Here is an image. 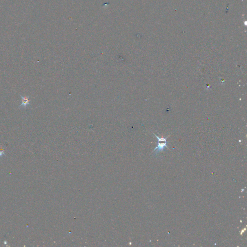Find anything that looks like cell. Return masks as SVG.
<instances>
[{
	"label": "cell",
	"instance_id": "6da1fadb",
	"mask_svg": "<svg viewBox=\"0 0 247 247\" xmlns=\"http://www.w3.org/2000/svg\"><path fill=\"white\" fill-rule=\"evenodd\" d=\"M155 135L158 139V142H157V147L154 149L153 152L155 151V154H157L160 152H162L165 149V148H168V146H167L168 142H167V139L168 137L166 138H160L157 135Z\"/></svg>",
	"mask_w": 247,
	"mask_h": 247
},
{
	"label": "cell",
	"instance_id": "7a4b0ae2",
	"mask_svg": "<svg viewBox=\"0 0 247 247\" xmlns=\"http://www.w3.org/2000/svg\"><path fill=\"white\" fill-rule=\"evenodd\" d=\"M20 97L21 98L22 103L19 106V108L20 109H25L28 106L30 105V100L29 96H22L20 95Z\"/></svg>",
	"mask_w": 247,
	"mask_h": 247
},
{
	"label": "cell",
	"instance_id": "3957f363",
	"mask_svg": "<svg viewBox=\"0 0 247 247\" xmlns=\"http://www.w3.org/2000/svg\"><path fill=\"white\" fill-rule=\"evenodd\" d=\"M245 230H246V228H244V230H242V231L241 233V235L242 234V233H243V232H244V231H245Z\"/></svg>",
	"mask_w": 247,
	"mask_h": 247
}]
</instances>
